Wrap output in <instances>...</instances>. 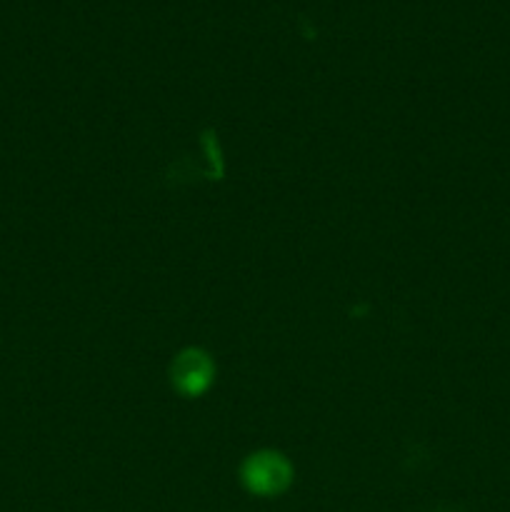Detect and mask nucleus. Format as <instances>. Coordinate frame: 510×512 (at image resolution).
Returning <instances> with one entry per match:
<instances>
[{
  "label": "nucleus",
  "mask_w": 510,
  "mask_h": 512,
  "mask_svg": "<svg viewBox=\"0 0 510 512\" xmlns=\"http://www.w3.org/2000/svg\"><path fill=\"white\" fill-rule=\"evenodd\" d=\"M243 483L253 495L273 498L290 485L288 460L275 453H258L243 465Z\"/></svg>",
  "instance_id": "obj_1"
},
{
  "label": "nucleus",
  "mask_w": 510,
  "mask_h": 512,
  "mask_svg": "<svg viewBox=\"0 0 510 512\" xmlns=\"http://www.w3.org/2000/svg\"><path fill=\"white\" fill-rule=\"evenodd\" d=\"M210 383V363L205 355L188 353L180 355L175 363V385L183 393H200Z\"/></svg>",
  "instance_id": "obj_2"
}]
</instances>
